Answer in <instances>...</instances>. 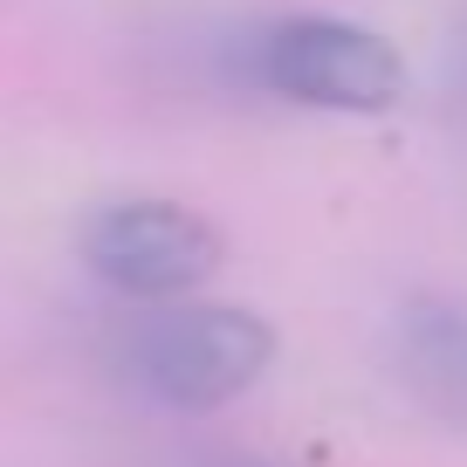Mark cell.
<instances>
[{"label": "cell", "mask_w": 467, "mask_h": 467, "mask_svg": "<svg viewBox=\"0 0 467 467\" xmlns=\"http://www.w3.org/2000/svg\"><path fill=\"white\" fill-rule=\"evenodd\" d=\"M275 358V330L254 309H220V303H172L151 309L124 344V371L145 399L179 412H206L241 399Z\"/></svg>", "instance_id": "6da1fadb"}, {"label": "cell", "mask_w": 467, "mask_h": 467, "mask_svg": "<svg viewBox=\"0 0 467 467\" xmlns=\"http://www.w3.org/2000/svg\"><path fill=\"white\" fill-rule=\"evenodd\" d=\"M254 76L268 97L303 103V110H385L399 97L392 42L330 15L275 21L254 42Z\"/></svg>", "instance_id": "7a4b0ae2"}, {"label": "cell", "mask_w": 467, "mask_h": 467, "mask_svg": "<svg viewBox=\"0 0 467 467\" xmlns=\"http://www.w3.org/2000/svg\"><path fill=\"white\" fill-rule=\"evenodd\" d=\"M83 262L103 289L138 296V303H172L192 296L220 268V234L192 206L172 200H117L89 213L83 227Z\"/></svg>", "instance_id": "3957f363"}, {"label": "cell", "mask_w": 467, "mask_h": 467, "mask_svg": "<svg viewBox=\"0 0 467 467\" xmlns=\"http://www.w3.org/2000/svg\"><path fill=\"white\" fill-rule=\"evenodd\" d=\"M412 379L467 420V317H420L412 323Z\"/></svg>", "instance_id": "277c9868"}]
</instances>
